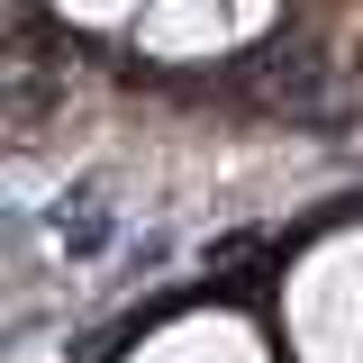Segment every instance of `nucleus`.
Returning a JSON list of instances; mask_svg holds the SVG:
<instances>
[{
    "mask_svg": "<svg viewBox=\"0 0 363 363\" xmlns=\"http://www.w3.org/2000/svg\"><path fill=\"white\" fill-rule=\"evenodd\" d=\"M45 9H55L64 28H91V37H128L145 0H45Z\"/></svg>",
    "mask_w": 363,
    "mask_h": 363,
    "instance_id": "20e7f679",
    "label": "nucleus"
},
{
    "mask_svg": "<svg viewBox=\"0 0 363 363\" xmlns=\"http://www.w3.org/2000/svg\"><path fill=\"white\" fill-rule=\"evenodd\" d=\"M272 327H281L291 363H363V209L309 227L291 245Z\"/></svg>",
    "mask_w": 363,
    "mask_h": 363,
    "instance_id": "f257e3e1",
    "label": "nucleus"
},
{
    "mask_svg": "<svg viewBox=\"0 0 363 363\" xmlns=\"http://www.w3.org/2000/svg\"><path fill=\"white\" fill-rule=\"evenodd\" d=\"M291 0H145L128 28L136 64H164V73H191V64H236L245 45H264L281 28Z\"/></svg>",
    "mask_w": 363,
    "mask_h": 363,
    "instance_id": "f03ea898",
    "label": "nucleus"
},
{
    "mask_svg": "<svg viewBox=\"0 0 363 363\" xmlns=\"http://www.w3.org/2000/svg\"><path fill=\"white\" fill-rule=\"evenodd\" d=\"M109 363H291L272 309H245V300H173L136 327Z\"/></svg>",
    "mask_w": 363,
    "mask_h": 363,
    "instance_id": "7ed1b4c3",
    "label": "nucleus"
}]
</instances>
